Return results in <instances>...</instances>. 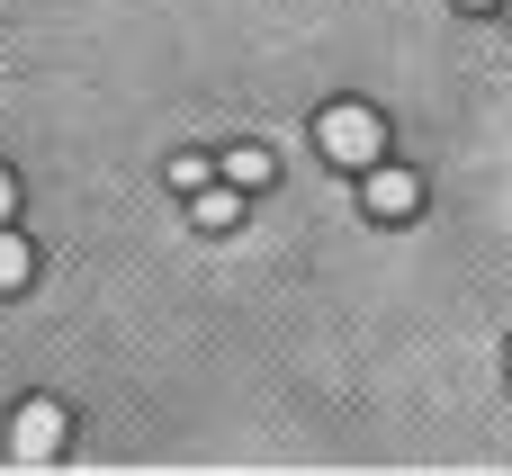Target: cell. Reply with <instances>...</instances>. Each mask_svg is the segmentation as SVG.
<instances>
[{"mask_svg": "<svg viewBox=\"0 0 512 476\" xmlns=\"http://www.w3.org/2000/svg\"><path fill=\"white\" fill-rule=\"evenodd\" d=\"M162 180L189 198V189H207V180H216V162H207V153H171V171H162Z\"/></svg>", "mask_w": 512, "mask_h": 476, "instance_id": "52a82bcc", "label": "cell"}, {"mask_svg": "<svg viewBox=\"0 0 512 476\" xmlns=\"http://www.w3.org/2000/svg\"><path fill=\"white\" fill-rule=\"evenodd\" d=\"M225 180H234L243 198L270 189V180H279V153H270V144H234V153H225Z\"/></svg>", "mask_w": 512, "mask_h": 476, "instance_id": "5b68a950", "label": "cell"}, {"mask_svg": "<svg viewBox=\"0 0 512 476\" xmlns=\"http://www.w3.org/2000/svg\"><path fill=\"white\" fill-rule=\"evenodd\" d=\"M504 369H512V351H504Z\"/></svg>", "mask_w": 512, "mask_h": 476, "instance_id": "8fae6325", "label": "cell"}, {"mask_svg": "<svg viewBox=\"0 0 512 476\" xmlns=\"http://www.w3.org/2000/svg\"><path fill=\"white\" fill-rule=\"evenodd\" d=\"M63 441H72V414H63L54 396H27V405L9 414V468H54Z\"/></svg>", "mask_w": 512, "mask_h": 476, "instance_id": "7a4b0ae2", "label": "cell"}, {"mask_svg": "<svg viewBox=\"0 0 512 476\" xmlns=\"http://www.w3.org/2000/svg\"><path fill=\"white\" fill-rule=\"evenodd\" d=\"M9 216H18V180L0 171V225H9Z\"/></svg>", "mask_w": 512, "mask_h": 476, "instance_id": "ba28073f", "label": "cell"}, {"mask_svg": "<svg viewBox=\"0 0 512 476\" xmlns=\"http://www.w3.org/2000/svg\"><path fill=\"white\" fill-rule=\"evenodd\" d=\"M189 225H198V234H234V225H243V189H234V180L189 189Z\"/></svg>", "mask_w": 512, "mask_h": 476, "instance_id": "277c9868", "label": "cell"}, {"mask_svg": "<svg viewBox=\"0 0 512 476\" xmlns=\"http://www.w3.org/2000/svg\"><path fill=\"white\" fill-rule=\"evenodd\" d=\"M27 279H36V243H27L18 225H0V297H18Z\"/></svg>", "mask_w": 512, "mask_h": 476, "instance_id": "8992f818", "label": "cell"}, {"mask_svg": "<svg viewBox=\"0 0 512 476\" xmlns=\"http://www.w3.org/2000/svg\"><path fill=\"white\" fill-rule=\"evenodd\" d=\"M315 153H324L333 171H369V162H387V126H378V108L333 99V108L315 117Z\"/></svg>", "mask_w": 512, "mask_h": 476, "instance_id": "6da1fadb", "label": "cell"}, {"mask_svg": "<svg viewBox=\"0 0 512 476\" xmlns=\"http://www.w3.org/2000/svg\"><path fill=\"white\" fill-rule=\"evenodd\" d=\"M495 18H512V0H495Z\"/></svg>", "mask_w": 512, "mask_h": 476, "instance_id": "30bf717a", "label": "cell"}, {"mask_svg": "<svg viewBox=\"0 0 512 476\" xmlns=\"http://www.w3.org/2000/svg\"><path fill=\"white\" fill-rule=\"evenodd\" d=\"M450 9H468V18H486V9H495V0H450Z\"/></svg>", "mask_w": 512, "mask_h": 476, "instance_id": "9c48e42d", "label": "cell"}, {"mask_svg": "<svg viewBox=\"0 0 512 476\" xmlns=\"http://www.w3.org/2000/svg\"><path fill=\"white\" fill-rule=\"evenodd\" d=\"M360 207H369V225H414V216H423V171L369 162V171H360Z\"/></svg>", "mask_w": 512, "mask_h": 476, "instance_id": "3957f363", "label": "cell"}]
</instances>
